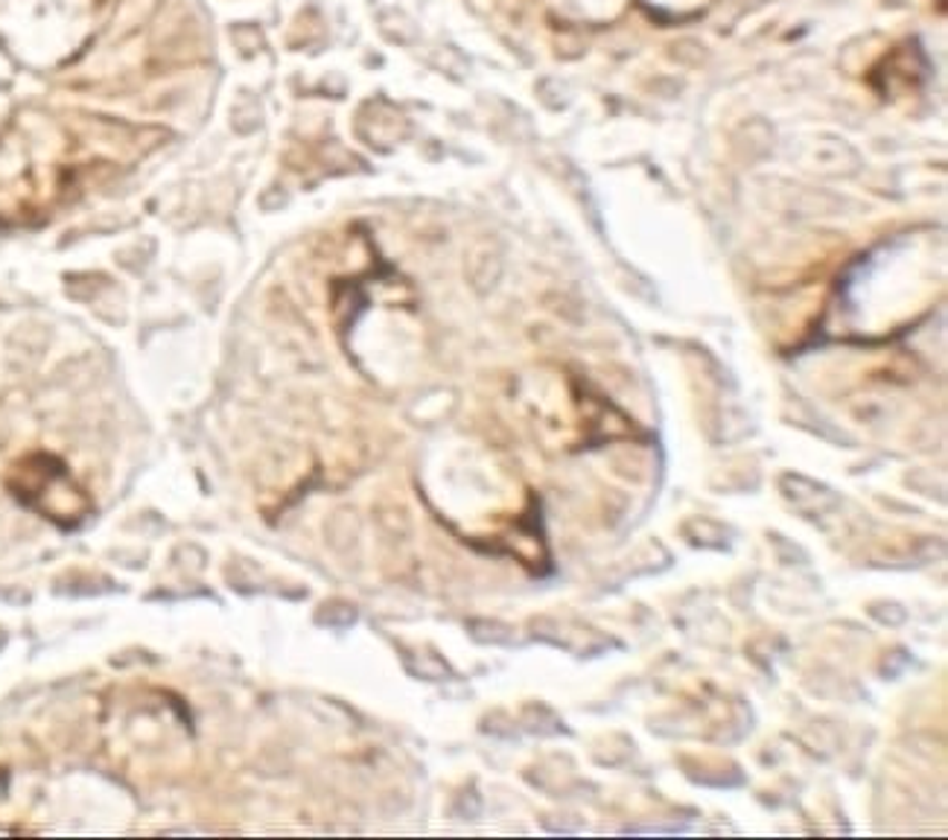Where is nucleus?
Listing matches in <instances>:
<instances>
[{
  "instance_id": "nucleus-1",
  "label": "nucleus",
  "mask_w": 948,
  "mask_h": 840,
  "mask_svg": "<svg viewBox=\"0 0 948 840\" xmlns=\"http://www.w3.org/2000/svg\"><path fill=\"white\" fill-rule=\"evenodd\" d=\"M9 494L59 528H77L93 511L91 496L79 485L68 464L50 453H30L12 464L7 476Z\"/></svg>"
}]
</instances>
